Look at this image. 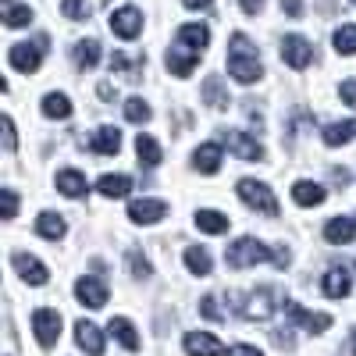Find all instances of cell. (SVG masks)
<instances>
[{"mask_svg": "<svg viewBox=\"0 0 356 356\" xmlns=\"http://www.w3.org/2000/svg\"><path fill=\"white\" fill-rule=\"evenodd\" d=\"M228 75H232L235 82H243V86H250V82H257V79L264 75L260 50H257V43H253L246 33H235V36L228 40Z\"/></svg>", "mask_w": 356, "mask_h": 356, "instance_id": "1", "label": "cell"}, {"mask_svg": "<svg viewBox=\"0 0 356 356\" xmlns=\"http://www.w3.org/2000/svg\"><path fill=\"white\" fill-rule=\"evenodd\" d=\"M278 310V292L275 289H253L235 296V314L246 317V321H267Z\"/></svg>", "mask_w": 356, "mask_h": 356, "instance_id": "2", "label": "cell"}, {"mask_svg": "<svg viewBox=\"0 0 356 356\" xmlns=\"http://www.w3.org/2000/svg\"><path fill=\"white\" fill-rule=\"evenodd\" d=\"M228 267H235V271H243V267H253V264H267V260H275V250H267L264 243L250 239V235H243V239H235L225 253Z\"/></svg>", "mask_w": 356, "mask_h": 356, "instance_id": "3", "label": "cell"}, {"mask_svg": "<svg viewBox=\"0 0 356 356\" xmlns=\"http://www.w3.org/2000/svg\"><path fill=\"white\" fill-rule=\"evenodd\" d=\"M50 47V40L47 36H36L33 43H15L11 50H8V65L15 68V72H36L40 65H43V50Z\"/></svg>", "mask_w": 356, "mask_h": 356, "instance_id": "4", "label": "cell"}, {"mask_svg": "<svg viewBox=\"0 0 356 356\" xmlns=\"http://www.w3.org/2000/svg\"><path fill=\"white\" fill-rule=\"evenodd\" d=\"M239 196L253 207V211H260V214H267V218H275V214H278V200H275V193L267 189L264 182H257V178H243V182H239Z\"/></svg>", "mask_w": 356, "mask_h": 356, "instance_id": "5", "label": "cell"}, {"mask_svg": "<svg viewBox=\"0 0 356 356\" xmlns=\"http://www.w3.org/2000/svg\"><path fill=\"white\" fill-rule=\"evenodd\" d=\"M282 61H285L289 68H296V72H303V68L314 61V43H310L307 36H300V33L282 36Z\"/></svg>", "mask_w": 356, "mask_h": 356, "instance_id": "6", "label": "cell"}, {"mask_svg": "<svg viewBox=\"0 0 356 356\" xmlns=\"http://www.w3.org/2000/svg\"><path fill=\"white\" fill-rule=\"evenodd\" d=\"M33 332H36V342H40L43 349L57 346V339H61V314L50 310V307L36 310V314H33Z\"/></svg>", "mask_w": 356, "mask_h": 356, "instance_id": "7", "label": "cell"}, {"mask_svg": "<svg viewBox=\"0 0 356 356\" xmlns=\"http://www.w3.org/2000/svg\"><path fill=\"white\" fill-rule=\"evenodd\" d=\"M164 218H168L164 200H132L129 203V221H136V225H157Z\"/></svg>", "mask_w": 356, "mask_h": 356, "instance_id": "8", "label": "cell"}, {"mask_svg": "<svg viewBox=\"0 0 356 356\" xmlns=\"http://www.w3.org/2000/svg\"><path fill=\"white\" fill-rule=\"evenodd\" d=\"M111 29H114V36H122V40H136L139 29H143V11L139 8H118V11H111Z\"/></svg>", "mask_w": 356, "mask_h": 356, "instance_id": "9", "label": "cell"}, {"mask_svg": "<svg viewBox=\"0 0 356 356\" xmlns=\"http://www.w3.org/2000/svg\"><path fill=\"white\" fill-rule=\"evenodd\" d=\"M75 296H79V303L82 307H89V310H100V307H107V285L100 282V278H79L75 282Z\"/></svg>", "mask_w": 356, "mask_h": 356, "instance_id": "10", "label": "cell"}, {"mask_svg": "<svg viewBox=\"0 0 356 356\" xmlns=\"http://www.w3.org/2000/svg\"><path fill=\"white\" fill-rule=\"evenodd\" d=\"M282 307H285V314L300 324V328H307L310 335H321V332L332 328V317H328V314H310V310H303L300 303H282Z\"/></svg>", "mask_w": 356, "mask_h": 356, "instance_id": "11", "label": "cell"}, {"mask_svg": "<svg viewBox=\"0 0 356 356\" xmlns=\"http://www.w3.org/2000/svg\"><path fill=\"white\" fill-rule=\"evenodd\" d=\"M196 61H200V50H189V47H182V43H171V50H168V72H171V75H178V79L193 75Z\"/></svg>", "mask_w": 356, "mask_h": 356, "instance_id": "12", "label": "cell"}, {"mask_svg": "<svg viewBox=\"0 0 356 356\" xmlns=\"http://www.w3.org/2000/svg\"><path fill=\"white\" fill-rule=\"evenodd\" d=\"M11 264H15L18 278H22V282H29V285H47V278H50L47 267H43L36 257H29V253H15V257H11Z\"/></svg>", "mask_w": 356, "mask_h": 356, "instance_id": "13", "label": "cell"}, {"mask_svg": "<svg viewBox=\"0 0 356 356\" xmlns=\"http://www.w3.org/2000/svg\"><path fill=\"white\" fill-rule=\"evenodd\" d=\"M175 43H182V47H189V50H207L211 47V29H207L203 22H189V25H178V36H175Z\"/></svg>", "mask_w": 356, "mask_h": 356, "instance_id": "14", "label": "cell"}, {"mask_svg": "<svg viewBox=\"0 0 356 356\" xmlns=\"http://www.w3.org/2000/svg\"><path fill=\"white\" fill-rule=\"evenodd\" d=\"M321 289H324V296H328V300H346L349 289H353V275H349V267H332V271L324 275Z\"/></svg>", "mask_w": 356, "mask_h": 356, "instance_id": "15", "label": "cell"}, {"mask_svg": "<svg viewBox=\"0 0 356 356\" xmlns=\"http://www.w3.org/2000/svg\"><path fill=\"white\" fill-rule=\"evenodd\" d=\"M182 346H186L189 356H221V353H225V346H221L214 335H207V332H189V335L182 339Z\"/></svg>", "mask_w": 356, "mask_h": 356, "instance_id": "16", "label": "cell"}, {"mask_svg": "<svg viewBox=\"0 0 356 356\" xmlns=\"http://www.w3.org/2000/svg\"><path fill=\"white\" fill-rule=\"evenodd\" d=\"M75 342H79V349H86L89 356H104V332L97 328V324L79 321V324H75Z\"/></svg>", "mask_w": 356, "mask_h": 356, "instance_id": "17", "label": "cell"}, {"mask_svg": "<svg viewBox=\"0 0 356 356\" xmlns=\"http://www.w3.org/2000/svg\"><path fill=\"white\" fill-rule=\"evenodd\" d=\"M118 146H122V132H118L114 125H100L97 136L89 139V150L100 154V157H114V154H118Z\"/></svg>", "mask_w": 356, "mask_h": 356, "instance_id": "18", "label": "cell"}, {"mask_svg": "<svg viewBox=\"0 0 356 356\" xmlns=\"http://www.w3.org/2000/svg\"><path fill=\"white\" fill-rule=\"evenodd\" d=\"M324 239H328L332 246H349L356 239V221L353 218H332L328 225H324Z\"/></svg>", "mask_w": 356, "mask_h": 356, "instance_id": "19", "label": "cell"}, {"mask_svg": "<svg viewBox=\"0 0 356 356\" xmlns=\"http://www.w3.org/2000/svg\"><path fill=\"white\" fill-rule=\"evenodd\" d=\"M225 143H228V150H235L243 161H260V157H264V146H260L253 136H243V132H225Z\"/></svg>", "mask_w": 356, "mask_h": 356, "instance_id": "20", "label": "cell"}, {"mask_svg": "<svg viewBox=\"0 0 356 356\" xmlns=\"http://www.w3.org/2000/svg\"><path fill=\"white\" fill-rule=\"evenodd\" d=\"M193 168L203 171V175H218V171H221V146H218V143H203V146H196Z\"/></svg>", "mask_w": 356, "mask_h": 356, "instance_id": "21", "label": "cell"}, {"mask_svg": "<svg viewBox=\"0 0 356 356\" xmlns=\"http://www.w3.org/2000/svg\"><path fill=\"white\" fill-rule=\"evenodd\" d=\"M57 193H65V196H72V200L86 196V175L75 171V168L57 171Z\"/></svg>", "mask_w": 356, "mask_h": 356, "instance_id": "22", "label": "cell"}, {"mask_svg": "<svg viewBox=\"0 0 356 356\" xmlns=\"http://www.w3.org/2000/svg\"><path fill=\"white\" fill-rule=\"evenodd\" d=\"M136 157H139L143 168H157L164 161V150H161V143L154 136H139L136 139Z\"/></svg>", "mask_w": 356, "mask_h": 356, "instance_id": "23", "label": "cell"}, {"mask_svg": "<svg viewBox=\"0 0 356 356\" xmlns=\"http://www.w3.org/2000/svg\"><path fill=\"white\" fill-rule=\"evenodd\" d=\"M97 189H100V196H107V200L129 196V193H132V178H129V175H100Z\"/></svg>", "mask_w": 356, "mask_h": 356, "instance_id": "24", "label": "cell"}, {"mask_svg": "<svg viewBox=\"0 0 356 356\" xmlns=\"http://www.w3.org/2000/svg\"><path fill=\"white\" fill-rule=\"evenodd\" d=\"M0 22H4L8 29L29 25V22H33V8L18 4V0H4V4H0Z\"/></svg>", "mask_w": 356, "mask_h": 356, "instance_id": "25", "label": "cell"}, {"mask_svg": "<svg viewBox=\"0 0 356 356\" xmlns=\"http://www.w3.org/2000/svg\"><path fill=\"white\" fill-rule=\"evenodd\" d=\"M107 332H111L118 342H122L129 353H136V349H139V335H136V328H132V321H125V317H111Z\"/></svg>", "mask_w": 356, "mask_h": 356, "instance_id": "26", "label": "cell"}, {"mask_svg": "<svg viewBox=\"0 0 356 356\" xmlns=\"http://www.w3.org/2000/svg\"><path fill=\"white\" fill-rule=\"evenodd\" d=\"M36 235H40V239H61V235H65V218L54 214V211H43L36 218Z\"/></svg>", "mask_w": 356, "mask_h": 356, "instance_id": "27", "label": "cell"}, {"mask_svg": "<svg viewBox=\"0 0 356 356\" xmlns=\"http://www.w3.org/2000/svg\"><path fill=\"white\" fill-rule=\"evenodd\" d=\"M292 200L300 207H321L324 203V186H317V182H296L292 186Z\"/></svg>", "mask_w": 356, "mask_h": 356, "instance_id": "28", "label": "cell"}, {"mask_svg": "<svg viewBox=\"0 0 356 356\" xmlns=\"http://www.w3.org/2000/svg\"><path fill=\"white\" fill-rule=\"evenodd\" d=\"M356 136V122H332L324 125V146H346Z\"/></svg>", "mask_w": 356, "mask_h": 356, "instance_id": "29", "label": "cell"}, {"mask_svg": "<svg viewBox=\"0 0 356 356\" xmlns=\"http://www.w3.org/2000/svg\"><path fill=\"white\" fill-rule=\"evenodd\" d=\"M186 267H189L193 275H200V278H207V275L214 271V264H211V253H207L203 246H189V250H186Z\"/></svg>", "mask_w": 356, "mask_h": 356, "instance_id": "30", "label": "cell"}, {"mask_svg": "<svg viewBox=\"0 0 356 356\" xmlns=\"http://www.w3.org/2000/svg\"><path fill=\"white\" fill-rule=\"evenodd\" d=\"M196 228L207 235H221V232H228V218L218 211H196Z\"/></svg>", "mask_w": 356, "mask_h": 356, "instance_id": "31", "label": "cell"}, {"mask_svg": "<svg viewBox=\"0 0 356 356\" xmlns=\"http://www.w3.org/2000/svg\"><path fill=\"white\" fill-rule=\"evenodd\" d=\"M43 114L54 118V122H61V118L72 114V100H68L65 93H47V97H43Z\"/></svg>", "mask_w": 356, "mask_h": 356, "instance_id": "32", "label": "cell"}, {"mask_svg": "<svg viewBox=\"0 0 356 356\" xmlns=\"http://www.w3.org/2000/svg\"><path fill=\"white\" fill-rule=\"evenodd\" d=\"M203 104H211L214 111H225V107H228L225 86H221V79H218V75H211V79L203 82Z\"/></svg>", "mask_w": 356, "mask_h": 356, "instance_id": "33", "label": "cell"}, {"mask_svg": "<svg viewBox=\"0 0 356 356\" xmlns=\"http://www.w3.org/2000/svg\"><path fill=\"white\" fill-rule=\"evenodd\" d=\"M75 65L79 68H93L97 61H100V43L97 40H82V43H75Z\"/></svg>", "mask_w": 356, "mask_h": 356, "instance_id": "34", "label": "cell"}, {"mask_svg": "<svg viewBox=\"0 0 356 356\" xmlns=\"http://www.w3.org/2000/svg\"><path fill=\"white\" fill-rule=\"evenodd\" d=\"M332 47H335V54H356V25H342V29H335V36H332Z\"/></svg>", "mask_w": 356, "mask_h": 356, "instance_id": "35", "label": "cell"}, {"mask_svg": "<svg viewBox=\"0 0 356 356\" xmlns=\"http://www.w3.org/2000/svg\"><path fill=\"white\" fill-rule=\"evenodd\" d=\"M150 114H154V111H150V104H146L143 97H132V100L125 104V118H129L132 125H143V122H150Z\"/></svg>", "mask_w": 356, "mask_h": 356, "instance_id": "36", "label": "cell"}, {"mask_svg": "<svg viewBox=\"0 0 356 356\" xmlns=\"http://www.w3.org/2000/svg\"><path fill=\"white\" fill-rule=\"evenodd\" d=\"M61 11H65V18L82 22V18H89V0H61Z\"/></svg>", "mask_w": 356, "mask_h": 356, "instance_id": "37", "label": "cell"}, {"mask_svg": "<svg viewBox=\"0 0 356 356\" xmlns=\"http://www.w3.org/2000/svg\"><path fill=\"white\" fill-rule=\"evenodd\" d=\"M129 267H132V278H150V275H154L150 260H146L139 250H132V253H129Z\"/></svg>", "mask_w": 356, "mask_h": 356, "instance_id": "38", "label": "cell"}, {"mask_svg": "<svg viewBox=\"0 0 356 356\" xmlns=\"http://www.w3.org/2000/svg\"><path fill=\"white\" fill-rule=\"evenodd\" d=\"M0 132H4V150L15 154V150H18V136H15V122H11L8 114L0 118Z\"/></svg>", "mask_w": 356, "mask_h": 356, "instance_id": "39", "label": "cell"}, {"mask_svg": "<svg viewBox=\"0 0 356 356\" xmlns=\"http://www.w3.org/2000/svg\"><path fill=\"white\" fill-rule=\"evenodd\" d=\"M0 203H4V207H0V214L11 221V218L18 214V193H15V189H4V193H0Z\"/></svg>", "mask_w": 356, "mask_h": 356, "instance_id": "40", "label": "cell"}, {"mask_svg": "<svg viewBox=\"0 0 356 356\" xmlns=\"http://www.w3.org/2000/svg\"><path fill=\"white\" fill-rule=\"evenodd\" d=\"M200 314L211 317V321H221V310H218V300H214V296H203V300H200Z\"/></svg>", "mask_w": 356, "mask_h": 356, "instance_id": "41", "label": "cell"}, {"mask_svg": "<svg viewBox=\"0 0 356 356\" xmlns=\"http://www.w3.org/2000/svg\"><path fill=\"white\" fill-rule=\"evenodd\" d=\"M339 97H342V104L356 107V79H349V82H342V86H339Z\"/></svg>", "mask_w": 356, "mask_h": 356, "instance_id": "42", "label": "cell"}, {"mask_svg": "<svg viewBox=\"0 0 356 356\" xmlns=\"http://www.w3.org/2000/svg\"><path fill=\"white\" fill-rule=\"evenodd\" d=\"M282 11L289 18H303V0H282Z\"/></svg>", "mask_w": 356, "mask_h": 356, "instance_id": "43", "label": "cell"}, {"mask_svg": "<svg viewBox=\"0 0 356 356\" xmlns=\"http://www.w3.org/2000/svg\"><path fill=\"white\" fill-rule=\"evenodd\" d=\"M228 356H264L257 346H232V353Z\"/></svg>", "mask_w": 356, "mask_h": 356, "instance_id": "44", "label": "cell"}, {"mask_svg": "<svg viewBox=\"0 0 356 356\" xmlns=\"http://www.w3.org/2000/svg\"><path fill=\"white\" fill-rule=\"evenodd\" d=\"M182 4H186L189 11H211V4H214V0H182Z\"/></svg>", "mask_w": 356, "mask_h": 356, "instance_id": "45", "label": "cell"}, {"mask_svg": "<svg viewBox=\"0 0 356 356\" xmlns=\"http://www.w3.org/2000/svg\"><path fill=\"white\" fill-rule=\"evenodd\" d=\"M97 93H100V100L107 104V100H114V86H111V82H100V86H97Z\"/></svg>", "mask_w": 356, "mask_h": 356, "instance_id": "46", "label": "cell"}, {"mask_svg": "<svg viewBox=\"0 0 356 356\" xmlns=\"http://www.w3.org/2000/svg\"><path fill=\"white\" fill-rule=\"evenodd\" d=\"M239 4H243V11H246V15H253V11L264 4V0H239Z\"/></svg>", "mask_w": 356, "mask_h": 356, "instance_id": "47", "label": "cell"}, {"mask_svg": "<svg viewBox=\"0 0 356 356\" xmlns=\"http://www.w3.org/2000/svg\"><path fill=\"white\" fill-rule=\"evenodd\" d=\"M353 342H356V332H353Z\"/></svg>", "mask_w": 356, "mask_h": 356, "instance_id": "48", "label": "cell"}, {"mask_svg": "<svg viewBox=\"0 0 356 356\" xmlns=\"http://www.w3.org/2000/svg\"><path fill=\"white\" fill-rule=\"evenodd\" d=\"M353 4H356V0H353Z\"/></svg>", "mask_w": 356, "mask_h": 356, "instance_id": "49", "label": "cell"}]
</instances>
